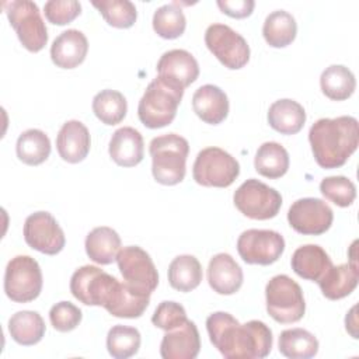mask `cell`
Segmentation results:
<instances>
[{
  "label": "cell",
  "instance_id": "4fadbf2b",
  "mask_svg": "<svg viewBox=\"0 0 359 359\" xmlns=\"http://www.w3.org/2000/svg\"><path fill=\"white\" fill-rule=\"evenodd\" d=\"M118 279L98 266L84 265L74 271L70 279L72 294L86 306H102L107 303Z\"/></svg>",
  "mask_w": 359,
  "mask_h": 359
},
{
  "label": "cell",
  "instance_id": "30bf717a",
  "mask_svg": "<svg viewBox=\"0 0 359 359\" xmlns=\"http://www.w3.org/2000/svg\"><path fill=\"white\" fill-rule=\"evenodd\" d=\"M205 43L217 60L230 70L241 69L250 60L247 41L226 24H212L206 28Z\"/></svg>",
  "mask_w": 359,
  "mask_h": 359
},
{
  "label": "cell",
  "instance_id": "d6986e66",
  "mask_svg": "<svg viewBox=\"0 0 359 359\" xmlns=\"http://www.w3.org/2000/svg\"><path fill=\"white\" fill-rule=\"evenodd\" d=\"M243 269L227 252H219L208 265V282L219 294H234L243 285Z\"/></svg>",
  "mask_w": 359,
  "mask_h": 359
},
{
  "label": "cell",
  "instance_id": "484cf974",
  "mask_svg": "<svg viewBox=\"0 0 359 359\" xmlns=\"http://www.w3.org/2000/svg\"><path fill=\"white\" fill-rule=\"evenodd\" d=\"M304 122L306 111L294 100H278L268 109V123L282 135H294L300 132Z\"/></svg>",
  "mask_w": 359,
  "mask_h": 359
},
{
  "label": "cell",
  "instance_id": "1f68e13d",
  "mask_svg": "<svg viewBox=\"0 0 359 359\" xmlns=\"http://www.w3.org/2000/svg\"><path fill=\"white\" fill-rule=\"evenodd\" d=\"M321 91L325 97L334 101L348 100L356 87L353 73L344 65L328 66L320 77Z\"/></svg>",
  "mask_w": 359,
  "mask_h": 359
},
{
  "label": "cell",
  "instance_id": "7a4b0ae2",
  "mask_svg": "<svg viewBox=\"0 0 359 359\" xmlns=\"http://www.w3.org/2000/svg\"><path fill=\"white\" fill-rule=\"evenodd\" d=\"M309 142L317 164L338 168L356 151L359 144L358 119L349 115L321 118L309 130Z\"/></svg>",
  "mask_w": 359,
  "mask_h": 359
},
{
  "label": "cell",
  "instance_id": "e575fe53",
  "mask_svg": "<svg viewBox=\"0 0 359 359\" xmlns=\"http://www.w3.org/2000/svg\"><path fill=\"white\" fill-rule=\"evenodd\" d=\"M128 111V102L122 93L116 90H102L93 98V112L105 125H116L123 121Z\"/></svg>",
  "mask_w": 359,
  "mask_h": 359
},
{
  "label": "cell",
  "instance_id": "74e56055",
  "mask_svg": "<svg viewBox=\"0 0 359 359\" xmlns=\"http://www.w3.org/2000/svg\"><path fill=\"white\" fill-rule=\"evenodd\" d=\"M93 6L98 8L104 20L115 28H129L135 24L137 11L129 0H102L93 1Z\"/></svg>",
  "mask_w": 359,
  "mask_h": 359
},
{
  "label": "cell",
  "instance_id": "3957f363",
  "mask_svg": "<svg viewBox=\"0 0 359 359\" xmlns=\"http://www.w3.org/2000/svg\"><path fill=\"white\" fill-rule=\"evenodd\" d=\"M184 88L170 80L157 76L146 87L139 105L137 115L140 122L150 129L170 125L182 100Z\"/></svg>",
  "mask_w": 359,
  "mask_h": 359
},
{
  "label": "cell",
  "instance_id": "cb8c5ba5",
  "mask_svg": "<svg viewBox=\"0 0 359 359\" xmlns=\"http://www.w3.org/2000/svg\"><path fill=\"white\" fill-rule=\"evenodd\" d=\"M150 303V296L132 289L126 282H119L112 289L111 296L104 309L119 318H137L140 317Z\"/></svg>",
  "mask_w": 359,
  "mask_h": 359
},
{
  "label": "cell",
  "instance_id": "7bdbcfd3",
  "mask_svg": "<svg viewBox=\"0 0 359 359\" xmlns=\"http://www.w3.org/2000/svg\"><path fill=\"white\" fill-rule=\"evenodd\" d=\"M217 6L229 17L244 18L252 13L255 3L252 0H219Z\"/></svg>",
  "mask_w": 359,
  "mask_h": 359
},
{
  "label": "cell",
  "instance_id": "d4e9b609",
  "mask_svg": "<svg viewBox=\"0 0 359 359\" xmlns=\"http://www.w3.org/2000/svg\"><path fill=\"white\" fill-rule=\"evenodd\" d=\"M359 269L356 264H341L331 266L317 282L323 294L330 300H339L351 294L358 286Z\"/></svg>",
  "mask_w": 359,
  "mask_h": 359
},
{
  "label": "cell",
  "instance_id": "8992f818",
  "mask_svg": "<svg viewBox=\"0 0 359 359\" xmlns=\"http://www.w3.org/2000/svg\"><path fill=\"white\" fill-rule=\"evenodd\" d=\"M3 8L22 46L29 52H39L48 42V29L36 3L11 0L4 1Z\"/></svg>",
  "mask_w": 359,
  "mask_h": 359
},
{
  "label": "cell",
  "instance_id": "2e32d148",
  "mask_svg": "<svg viewBox=\"0 0 359 359\" xmlns=\"http://www.w3.org/2000/svg\"><path fill=\"white\" fill-rule=\"evenodd\" d=\"M201 351V337L194 321L187 320L180 327L165 331L160 355L164 359H194Z\"/></svg>",
  "mask_w": 359,
  "mask_h": 359
},
{
  "label": "cell",
  "instance_id": "f1b7e54d",
  "mask_svg": "<svg viewBox=\"0 0 359 359\" xmlns=\"http://www.w3.org/2000/svg\"><path fill=\"white\" fill-rule=\"evenodd\" d=\"M297 34L294 17L285 10H275L266 15L262 25V35L272 48H285L290 45Z\"/></svg>",
  "mask_w": 359,
  "mask_h": 359
},
{
  "label": "cell",
  "instance_id": "ffe728a7",
  "mask_svg": "<svg viewBox=\"0 0 359 359\" xmlns=\"http://www.w3.org/2000/svg\"><path fill=\"white\" fill-rule=\"evenodd\" d=\"M88 52L86 35L79 29L63 31L50 46L52 62L62 69H74L84 62Z\"/></svg>",
  "mask_w": 359,
  "mask_h": 359
},
{
  "label": "cell",
  "instance_id": "5bb4252c",
  "mask_svg": "<svg viewBox=\"0 0 359 359\" xmlns=\"http://www.w3.org/2000/svg\"><path fill=\"white\" fill-rule=\"evenodd\" d=\"M334 220L332 209L318 198H302L292 203L287 212L290 227L304 236L325 233Z\"/></svg>",
  "mask_w": 359,
  "mask_h": 359
},
{
  "label": "cell",
  "instance_id": "7c38bea8",
  "mask_svg": "<svg viewBox=\"0 0 359 359\" xmlns=\"http://www.w3.org/2000/svg\"><path fill=\"white\" fill-rule=\"evenodd\" d=\"M283 250L285 240L275 230L250 229L237 240V251L247 264L271 265L280 258Z\"/></svg>",
  "mask_w": 359,
  "mask_h": 359
},
{
  "label": "cell",
  "instance_id": "6da1fadb",
  "mask_svg": "<svg viewBox=\"0 0 359 359\" xmlns=\"http://www.w3.org/2000/svg\"><path fill=\"white\" fill-rule=\"evenodd\" d=\"M206 330L226 359H262L272 349V331L259 320L240 324L231 314L216 311L206 318Z\"/></svg>",
  "mask_w": 359,
  "mask_h": 359
},
{
  "label": "cell",
  "instance_id": "ab89813d",
  "mask_svg": "<svg viewBox=\"0 0 359 359\" xmlns=\"http://www.w3.org/2000/svg\"><path fill=\"white\" fill-rule=\"evenodd\" d=\"M81 310L70 302H59L49 310L52 327L59 332H69L81 323Z\"/></svg>",
  "mask_w": 359,
  "mask_h": 359
},
{
  "label": "cell",
  "instance_id": "4316f807",
  "mask_svg": "<svg viewBox=\"0 0 359 359\" xmlns=\"http://www.w3.org/2000/svg\"><path fill=\"white\" fill-rule=\"evenodd\" d=\"M84 245L90 259L101 265H108L116 261L118 251L121 250V237L114 229L100 226L87 234Z\"/></svg>",
  "mask_w": 359,
  "mask_h": 359
},
{
  "label": "cell",
  "instance_id": "d590c367",
  "mask_svg": "<svg viewBox=\"0 0 359 359\" xmlns=\"http://www.w3.org/2000/svg\"><path fill=\"white\" fill-rule=\"evenodd\" d=\"M140 332L135 327L114 325L107 335V349L115 359H126L137 353L140 348Z\"/></svg>",
  "mask_w": 359,
  "mask_h": 359
},
{
  "label": "cell",
  "instance_id": "f35d334b",
  "mask_svg": "<svg viewBox=\"0 0 359 359\" xmlns=\"http://www.w3.org/2000/svg\"><path fill=\"white\" fill-rule=\"evenodd\" d=\"M321 194L337 206H351L356 198L355 184L344 175L327 177L320 182Z\"/></svg>",
  "mask_w": 359,
  "mask_h": 359
},
{
  "label": "cell",
  "instance_id": "603a6c76",
  "mask_svg": "<svg viewBox=\"0 0 359 359\" xmlns=\"http://www.w3.org/2000/svg\"><path fill=\"white\" fill-rule=\"evenodd\" d=\"M290 265L300 278L318 282L332 266V261L323 247L306 244L293 252Z\"/></svg>",
  "mask_w": 359,
  "mask_h": 359
},
{
  "label": "cell",
  "instance_id": "9a60e30c",
  "mask_svg": "<svg viewBox=\"0 0 359 359\" xmlns=\"http://www.w3.org/2000/svg\"><path fill=\"white\" fill-rule=\"evenodd\" d=\"M24 240L31 248L46 255L59 254L66 244L62 227L49 212L43 210L35 212L25 219Z\"/></svg>",
  "mask_w": 359,
  "mask_h": 359
},
{
  "label": "cell",
  "instance_id": "8d00e7d4",
  "mask_svg": "<svg viewBox=\"0 0 359 359\" xmlns=\"http://www.w3.org/2000/svg\"><path fill=\"white\" fill-rule=\"evenodd\" d=\"M187 20L177 3L164 4L153 14V29L164 39H175L185 31Z\"/></svg>",
  "mask_w": 359,
  "mask_h": 359
},
{
  "label": "cell",
  "instance_id": "4dcf8cb0",
  "mask_svg": "<svg viewBox=\"0 0 359 359\" xmlns=\"http://www.w3.org/2000/svg\"><path fill=\"white\" fill-rule=\"evenodd\" d=\"M202 266L198 258L189 254L175 257L168 266V282L178 292H191L202 280Z\"/></svg>",
  "mask_w": 359,
  "mask_h": 359
},
{
  "label": "cell",
  "instance_id": "60d3db41",
  "mask_svg": "<svg viewBox=\"0 0 359 359\" xmlns=\"http://www.w3.org/2000/svg\"><path fill=\"white\" fill-rule=\"evenodd\" d=\"M187 311L185 309L177 303V302H161L157 309L154 310V314L151 316V323L164 331H170L175 327H180L187 321Z\"/></svg>",
  "mask_w": 359,
  "mask_h": 359
},
{
  "label": "cell",
  "instance_id": "ac0fdd59",
  "mask_svg": "<svg viewBox=\"0 0 359 359\" xmlns=\"http://www.w3.org/2000/svg\"><path fill=\"white\" fill-rule=\"evenodd\" d=\"M91 146L90 132L80 121L72 119L62 125L56 136V149L59 156L72 164L83 161Z\"/></svg>",
  "mask_w": 359,
  "mask_h": 359
},
{
  "label": "cell",
  "instance_id": "277c9868",
  "mask_svg": "<svg viewBox=\"0 0 359 359\" xmlns=\"http://www.w3.org/2000/svg\"><path fill=\"white\" fill-rule=\"evenodd\" d=\"M151 156V172L154 180L163 185L180 184L187 171L189 153L188 140L177 133L154 137L149 144Z\"/></svg>",
  "mask_w": 359,
  "mask_h": 359
},
{
  "label": "cell",
  "instance_id": "52a82bcc",
  "mask_svg": "<svg viewBox=\"0 0 359 359\" xmlns=\"http://www.w3.org/2000/svg\"><path fill=\"white\" fill-rule=\"evenodd\" d=\"M240 174L238 161L220 147H206L201 150L192 167V177L203 187L227 188Z\"/></svg>",
  "mask_w": 359,
  "mask_h": 359
},
{
  "label": "cell",
  "instance_id": "836d02e7",
  "mask_svg": "<svg viewBox=\"0 0 359 359\" xmlns=\"http://www.w3.org/2000/svg\"><path fill=\"white\" fill-rule=\"evenodd\" d=\"M15 151L24 164L39 165L50 154V140L41 129H27L18 136Z\"/></svg>",
  "mask_w": 359,
  "mask_h": 359
},
{
  "label": "cell",
  "instance_id": "83f0119b",
  "mask_svg": "<svg viewBox=\"0 0 359 359\" xmlns=\"http://www.w3.org/2000/svg\"><path fill=\"white\" fill-rule=\"evenodd\" d=\"M45 330V321L36 311H17L8 320V332L11 338L24 346L38 344L43 338Z\"/></svg>",
  "mask_w": 359,
  "mask_h": 359
},
{
  "label": "cell",
  "instance_id": "44dd1931",
  "mask_svg": "<svg viewBox=\"0 0 359 359\" xmlns=\"http://www.w3.org/2000/svg\"><path fill=\"white\" fill-rule=\"evenodd\" d=\"M111 158L121 167H133L143 160L144 143L139 130L132 126L116 129L108 147Z\"/></svg>",
  "mask_w": 359,
  "mask_h": 359
},
{
  "label": "cell",
  "instance_id": "7402d4cb",
  "mask_svg": "<svg viewBox=\"0 0 359 359\" xmlns=\"http://www.w3.org/2000/svg\"><path fill=\"white\" fill-rule=\"evenodd\" d=\"M192 108L203 122L219 125L229 114V98L220 87L205 84L194 93Z\"/></svg>",
  "mask_w": 359,
  "mask_h": 359
},
{
  "label": "cell",
  "instance_id": "e0dca14e",
  "mask_svg": "<svg viewBox=\"0 0 359 359\" xmlns=\"http://www.w3.org/2000/svg\"><path fill=\"white\" fill-rule=\"evenodd\" d=\"M157 73L160 77L185 88L198 79L199 65L188 50L171 49L158 59Z\"/></svg>",
  "mask_w": 359,
  "mask_h": 359
},
{
  "label": "cell",
  "instance_id": "f546056e",
  "mask_svg": "<svg viewBox=\"0 0 359 359\" xmlns=\"http://www.w3.org/2000/svg\"><path fill=\"white\" fill-rule=\"evenodd\" d=\"M254 167L262 177L271 180L280 178L289 170V154L282 144L276 142H265L257 150Z\"/></svg>",
  "mask_w": 359,
  "mask_h": 359
},
{
  "label": "cell",
  "instance_id": "9c48e42d",
  "mask_svg": "<svg viewBox=\"0 0 359 359\" xmlns=\"http://www.w3.org/2000/svg\"><path fill=\"white\" fill-rule=\"evenodd\" d=\"M236 208L247 217L254 220H268L278 215L282 206L280 194L255 180L250 178L244 181L234 192L233 196Z\"/></svg>",
  "mask_w": 359,
  "mask_h": 359
},
{
  "label": "cell",
  "instance_id": "ba28073f",
  "mask_svg": "<svg viewBox=\"0 0 359 359\" xmlns=\"http://www.w3.org/2000/svg\"><path fill=\"white\" fill-rule=\"evenodd\" d=\"M42 290V272L36 259L29 255L11 258L4 272V292L15 303L35 300Z\"/></svg>",
  "mask_w": 359,
  "mask_h": 359
},
{
  "label": "cell",
  "instance_id": "d6a6232c",
  "mask_svg": "<svg viewBox=\"0 0 359 359\" xmlns=\"http://www.w3.org/2000/svg\"><path fill=\"white\" fill-rule=\"evenodd\" d=\"M279 352L290 359H309L317 355L318 341L304 328L285 330L279 335Z\"/></svg>",
  "mask_w": 359,
  "mask_h": 359
},
{
  "label": "cell",
  "instance_id": "b9f144b4",
  "mask_svg": "<svg viewBox=\"0 0 359 359\" xmlns=\"http://www.w3.org/2000/svg\"><path fill=\"white\" fill-rule=\"evenodd\" d=\"M43 13L49 22L65 25L81 13V4L77 0H49L43 6Z\"/></svg>",
  "mask_w": 359,
  "mask_h": 359
},
{
  "label": "cell",
  "instance_id": "8fae6325",
  "mask_svg": "<svg viewBox=\"0 0 359 359\" xmlns=\"http://www.w3.org/2000/svg\"><path fill=\"white\" fill-rule=\"evenodd\" d=\"M125 282L139 293L151 294L158 285V273L150 255L137 245L122 247L116 255Z\"/></svg>",
  "mask_w": 359,
  "mask_h": 359
},
{
  "label": "cell",
  "instance_id": "5b68a950",
  "mask_svg": "<svg viewBox=\"0 0 359 359\" xmlns=\"http://www.w3.org/2000/svg\"><path fill=\"white\" fill-rule=\"evenodd\" d=\"M266 311L280 324L296 323L303 318L306 303L303 290L297 282L287 275H276L265 287Z\"/></svg>",
  "mask_w": 359,
  "mask_h": 359
}]
</instances>
